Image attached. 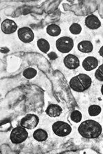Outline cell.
I'll list each match as a JSON object with an SVG mask.
<instances>
[{"label": "cell", "mask_w": 103, "mask_h": 154, "mask_svg": "<svg viewBox=\"0 0 103 154\" xmlns=\"http://www.w3.org/2000/svg\"><path fill=\"white\" fill-rule=\"evenodd\" d=\"M1 28L4 33L9 35V34L14 33L17 30V25L14 21L6 19L2 22Z\"/></svg>", "instance_id": "obj_9"}, {"label": "cell", "mask_w": 103, "mask_h": 154, "mask_svg": "<svg viewBox=\"0 0 103 154\" xmlns=\"http://www.w3.org/2000/svg\"><path fill=\"white\" fill-rule=\"evenodd\" d=\"M63 109L59 105L51 104L48 105L45 110V113L50 117H59L62 114Z\"/></svg>", "instance_id": "obj_12"}, {"label": "cell", "mask_w": 103, "mask_h": 154, "mask_svg": "<svg viewBox=\"0 0 103 154\" xmlns=\"http://www.w3.org/2000/svg\"><path fill=\"white\" fill-rule=\"evenodd\" d=\"M28 137V132L24 127L18 126L12 130L11 134V140L13 144H20L24 142Z\"/></svg>", "instance_id": "obj_3"}, {"label": "cell", "mask_w": 103, "mask_h": 154, "mask_svg": "<svg viewBox=\"0 0 103 154\" xmlns=\"http://www.w3.org/2000/svg\"><path fill=\"white\" fill-rule=\"evenodd\" d=\"M92 84V79L86 74H79L74 76L69 81V86L71 90L77 92H83L88 90Z\"/></svg>", "instance_id": "obj_2"}, {"label": "cell", "mask_w": 103, "mask_h": 154, "mask_svg": "<svg viewBox=\"0 0 103 154\" xmlns=\"http://www.w3.org/2000/svg\"><path fill=\"white\" fill-rule=\"evenodd\" d=\"M102 126L99 122L93 120H87L81 122L78 131L82 137L87 139L98 138L102 133Z\"/></svg>", "instance_id": "obj_1"}, {"label": "cell", "mask_w": 103, "mask_h": 154, "mask_svg": "<svg viewBox=\"0 0 103 154\" xmlns=\"http://www.w3.org/2000/svg\"><path fill=\"white\" fill-rule=\"evenodd\" d=\"M39 122V118L35 114H29L25 116L20 121V125L25 129H32L37 126Z\"/></svg>", "instance_id": "obj_6"}, {"label": "cell", "mask_w": 103, "mask_h": 154, "mask_svg": "<svg viewBox=\"0 0 103 154\" xmlns=\"http://www.w3.org/2000/svg\"><path fill=\"white\" fill-rule=\"evenodd\" d=\"M56 47L61 53H68L73 49L74 41L69 37H62L56 40Z\"/></svg>", "instance_id": "obj_5"}, {"label": "cell", "mask_w": 103, "mask_h": 154, "mask_svg": "<svg viewBox=\"0 0 103 154\" xmlns=\"http://www.w3.org/2000/svg\"><path fill=\"white\" fill-rule=\"evenodd\" d=\"M83 116L80 112H79L78 110H74L70 114V119L73 122L78 123L80 122L82 120Z\"/></svg>", "instance_id": "obj_19"}, {"label": "cell", "mask_w": 103, "mask_h": 154, "mask_svg": "<svg viewBox=\"0 0 103 154\" xmlns=\"http://www.w3.org/2000/svg\"><path fill=\"white\" fill-rule=\"evenodd\" d=\"M71 127L64 121H57L52 125V131L54 134L60 137L68 136L71 132Z\"/></svg>", "instance_id": "obj_4"}, {"label": "cell", "mask_w": 103, "mask_h": 154, "mask_svg": "<svg viewBox=\"0 0 103 154\" xmlns=\"http://www.w3.org/2000/svg\"><path fill=\"white\" fill-rule=\"evenodd\" d=\"M82 66L86 71H92L98 66V61L94 57H88L84 59Z\"/></svg>", "instance_id": "obj_11"}, {"label": "cell", "mask_w": 103, "mask_h": 154, "mask_svg": "<svg viewBox=\"0 0 103 154\" xmlns=\"http://www.w3.org/2000/svg\"><path fill=\"white\" fill-rule=\"evenodd\" d=\"M85 26L91 30H96L101 26V23H100L99 19L94 14L88 15L85 18Z\"/></svg>", "instance_id": "obj_10"}, {"label": "cell", "mask_w": 103, "mask_h": 154, "mask_svg": "<svg viewBox=\"0 0 103 154\" xmlns=\"http://www.w3.org/2000/svg\"><path fill=\"white\" fill-rule=\"evenodd\" d=\"M19 38L23 43H30L34 40L35 35L32 29L28 27H23L18 30Z\"/></svg>", "instance_id": "obj_7"}, {"label": "cell", "mask_w": 103, "mask_h": 154, "mask_svg": "<svg viewBox=\"0 0 103 154\" xmlns=\"http://www.w3.org/2000/svg\"><path fill=\"white\" fill-rule=\"evenodd\" d=\"M101 110L102 109L100 106L98 105H92L89 107L88 113L91 116H98L100 114Z\"/></svg>", "instance_id": "obj_17"}, {"label": "cell", "mask_w": 103, "mask_h": 154, "mask_svg": "<svg viewBox=\"0 0 103 154\" xmlns=\"http://www.w3.org/2000/svg\"><path fill=\"white\" fill-rule=\"evenodd\" d=\"M95 77L97 80L103 82V64L98 67L95 72Z\"/></svg>", "instance_id": "obj_21"}, {"label": "cell", "mask_w": 103, "mask_h": 154, "mask_svg": "<svg viewBox=\"0 0 103 154\" xmlns=\"http://www.w3.org/2000/svg\"><path fill=\"white\" fill-rule=\"evenodd\" d=\"M78 49L83 53H90L93 51V45L89 41H82L78 44Z\"/></svg>", "instance_id": "obj_13"}, {"label": "cell", "mask_w": 103, "mask_h": 154, "mask_svg": "<svg viewBox=\"0 0 103 154\" xmlns=\"http://www.w3.org/2000/svg\"><path fill=\"white\" fill-rule=\"evenodd\" d=\"M37 74V71L32 67H28L23 72V76L27 79H32L36 76Z\"/></svg>", "instance_id": "obj_18"}, {"label": "cell", "mask_w": 103, "mask_h": 154, "mask_svg": "<svg viewBox=\"0 0 103 154\" xmlns=\"http://www.w3.org/2000/svg\"><path fill=\"white\" fill-rule=\"evenodd\" d=\"M48 57L51 60H55L56 59H57V58H58V56H57V54H56V53L54 52H50L48 54Z\"/></svg>", "instance_id": "obj_22"}, {"label": "cell", "mask_w": 103, "mask_h": 154, "mask_svg": "<svg viewBox=\"0 0 103 154\" xmlns=\"http://www.w3.org/2000/svg\"><path fill=\"white\" fill-rule=\"evenodd\" d=\"M69 31L73 35H79L82 31V27L79 23H74L69 27Z\"/></svg>", "instance_id": "obj_20"}, {"label": "cell", "mask_w": 103, "mask_h": 154, "mask_svg": "<svg viewBox=\"0 0 103 154\" xmlns=\"http://www.w3.org/2000/svg\"><path fill=\"white\" fill-rule=\"evenodd\" d=\"M65 66L69 69H75L80 66V61L76 55L69 54L64 58Z\"/></svg>", "instance_id": "obj_8"}, {"label": "cell", "mask_w": 103, "mask_h": 154, "mask_svg": "<svg viewBox=\"0 0 103 154\" xmlns=\"http://www.w3.org/2000/svg\"><path fill=\"white\" fill-rule=\"evenodd\" d=\"M101 93H102V94L103 96V84H102V85L101 87Z\"/></svg>", "instance_id": "obj_24"}, {"label": "cell", "mask_w": 103, "mask_h": 154, "mask_svg": "<svg viewBox=\"0 0 103 154\" xmlns=\"http://www.w3.org/2000/svg\"><path fill=\"white\" fill-rule=\"evenodd\" d=\"M99 54L103 57V46L100 48V49L99 50Z\"/></svg>", "instance_id": "obj_23"}, {"label": "cell", "mask_w": 103, "mask_h": 154, "mask_svg": "<svg viewBox=\"0 0 103 154\" xmlns=\"http://www.w3.org/2000/svg\"><path fill=\"white\" fill-rule=\"evenodd\" d=\"M33 138L38 142H43L46 140L47 139L48 134L44 129H38L33 133Z\"/></svg>", "instance_id": "obj_14"}, {"label": "cell", "mask_w": 103, "mask_h": 154, "mask_svg": "<svg viewBox=\"0 0 103 154\" xmlns=\"http://www.w3.org/2000/svg\"><path fill=\"white\" fill-rule=\"evenodd\" d=\"M37 46L41 51L44 53H47L50 49V45L49 42L44 38H39L37 41Z\"/></svg>", "instance_id": "obj_16"}, {"label": "cell", "mask_w": 103, "mask_h": 154, "mask_svg": "<svg viewBox=\"0 0 103 154\" xmlns=\"http://www.w3.org/2000/svg\"><path fill=\"white\" fill-rule=\"evenodd\" d=\"M46 31L47 33L50 36H52V37H57V36H59L61 34V28H60L59 26L56 25V24L52 23L47 26Z\"/></svg>", "instance_id": "obj_15"}]
</instances>
